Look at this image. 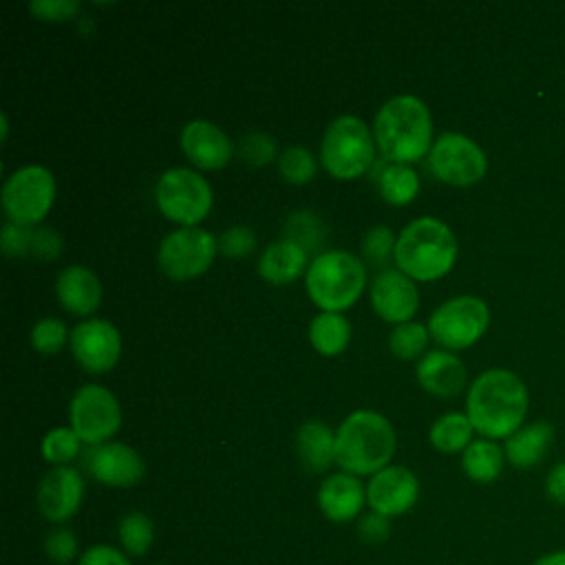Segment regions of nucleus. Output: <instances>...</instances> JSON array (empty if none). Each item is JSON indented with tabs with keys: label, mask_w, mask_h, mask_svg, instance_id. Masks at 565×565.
Wrapping results in <instances>:
<instances>
[{
	"label": "nucleus",
	"mask_w": 565,
	"mask_h": 565,
	"mask_svg": "<svg viewBox=\"0 0 565 565\" xmlns=\"http://www.w3.org/2000/svg\"><path fill=\"white\" fill-rule=\"evenodd\" d=\"M428 329L419 322H404L397 324L388 335V349L399 360L419 358L428 344Z\"/></svg>",
	"instance_id": "31"
},
{
	"label": "nucleus",
	"mask_w": 565,
	"mask_h": 565,
	"mask_svg": "<svg viewBox=\"0 0 565 565\" xmlns=\"http://www.w3.org/2000/svg\"><path fill=\"white\" fill-rule=\"evenodd\" d=\"M154 199L166 218L194 227L212 207V188L190 168H170L159 177Z\"/></svg>",
	"instance_id": "7"
},
{
	"label": "nucleus",
	"mask_w": 565,
	"mask_h": 565,
	"mask_svg": "<svg viewBox=\"0 0 565 565\" xmlns=\"http://www.w3.org/2000/svg\"><path fill=\"white\" fill-rule=\"evenodd\" d=\"M545 494L552 503L565 505V459L552 466V470L545 477Z\"/></svg>",
	"instance_id": "44"
},
{
	"label": "nucleus",
	"mask_w": 565,
	"mask_h": 565,
	"mask_svg": "<svg viewBox=\"0 0 565 565\" xmlns=\"http://www.w3.org/2000/svg\"><path fill=\"white\" fill-rule=\"evenodd\" d=\"M79 2L77 0H33L29 2V11L40 20H68L77 13Z\"/></svg>",
	"instance_id": "42"
},
{
	"label": "nucleus",
	"mask_w": 565,
	"mask_h": 565,
	"mask_svg": "<svg viewBox=\"0 0 565 565\" xmlns=\"http://www.w3.org/2000/svg\"><path fill=\"white\" fill-rule=\"evenodd\" d=\"M71 351L88 373L110 371L121 353V335L108 320H84L71 331Z\"/></svg>",
	"instance_id": "15"
},
{
	"label": "nucleus",
	"mask_w": 565,
	"mask_h": 565,
	"mask_svg": "<svg viewBox=\"0 0 565 565\" xmlns=\"http://www.w3.org/2000/svg\"><path fill=\"white\" fill-rule=\"evenodd\" d=\"M55 291L60 305L75 313V316H88L99 307L102 300V285L99 278L82 267V265H68L57 274Z\"/></svg>",
	"instance_id": "20"
},
{
	"label": "nucleus",
	"mask_w": 565,
	"mask_h": 565,
	"mask_svg": "<svg viewBox=\"0 0 565 565\" xmlns=\"http://www.w3.org/2000/svg\"><path fill=\"white\" fill-rule=\"evenodd\" d=\"M488 305L477 296H455L428 318V333L446 349H466L488 329Z\"/></svg>",
	"instance_id": "9"
},
{
	"label": "nucleus",
	"mask_w": 565,
	"mask_h": 565,
	"mask_svg": "<svg viewBox=\"0 0 565 565\" xmlns=\"http://www.w3.org/2000/svg\"><path fill=\"white\" fill-rule=\"evenodd\" d=\"M377 188L384 201L393 205H406L419 192V177L406 163H391L380 172Z\"/></svg>",
	"instance_id": "29"
},
{
	"label": "nucleus",
	"mask_w": 565,
	"mask_h": 565,
	"mask_svg": "<svg viewBox=\"0 0 565 565\" xmlns=\"http://www.w3.org/2000/svg\"><path fill=\"white\" fill-rule=\"evenodd\" d=\"M358 536L364 545H382L391 536V519L377 512H366L358 521Z\"/></svg>",
	"instance_id": "40"
},
{
	"label": "nucleus",
	"mask_w": 565,
	"mask_h": 565,
	"mask_svg": "<svg viewBox=\"0 0 565 565\" xmlns=\"http://www.w3.org/2000/svg\"><path fill=\"white\" fill-rule=\"evenodd\" d=\"M216 249V238L207 230L179 227L161 241L157 263L168 278L190 280L212 265Z\"/></svg>",
	"instance_id": "10"
},
{
	"label": "nucleus",
	"mask_w": 565,
	"mask_h": 565,
	"mask_svg": "<svg viewBox=\"0 0 565 565\" xmlns=\"http://www.w3.org/2000/svg\"><path fill=\"white\" fill-rule=\"evenodd\" d=\"M44 554L55 565H71L79 558V543L71 527L55 525L44 536Z\"/></svg>",
	"instance_id": "35"
},
{
	"label": "nucleus",
	"mask_w": 565,
	"mask_h": 565,
	"mask_svg": "<svg viewBox=\"0 0 565 565\" xmlns=\"http://www.w3.org/2000/svg\"><path fill=\"white\" fill-rule=\"evenodd\" d=\"M71 428L88 446L106 444L121 424V408L115 395L99 384H84L75 391L71 406Z\"/></svg>",
	"instance_id": "11"
},
{
	"label": "nucleus",
	"mask_w": 565,
	"mask_h": 565,
	"mask_svg": "<svg viewBox=\"0 0 565 565\" xmlns=\"http://www.w3.org/2000/svg\"><path fill=\"white\" fill-rule=\"evenodd\" d=\"M428 166L439 181L466 188L483 179L488 159L470 137L459 132H444L437 137L428 152Z\"/></svg>",
	"instance_id": "12"
},
{
	"label": "nucleus",
	"mask_w": 565,
	"mask_h": 565,
	"mask_svg": "<svg viewBox=\"0 0 565 565\" xmlns=\"http://www.w3.org/2000/svg\"><path fill=\"white\" fill-rule=\"evenodd\" d=\"M395 452V430L375 411H353L335 433V463L349 475H375L391 466Z\"/></svg>",
	"instance_id": "3"
},
{
	"label": "nucleus",
	"mask_w": 565,
	"mask_h": 565,
	"mask_svg": "<svg viewBox=\"0 0 565 565\" xmlns=\"http://www.w3.org/2000/svg\"><path fill=\"white\" fill-rule=\"evenodd\" d=\"M79 444H82V439L77 437V433L73 428H66V426L51 428L42 437V457L49 463L66 466L71 459H75L79 455Z\"/></svg>",
	"instance_id": "32"
},
{
	"label": "nucleus",
	"mask_w": 565,
	"mask_h": 565,
	"mask_svg": "<svg viewBox=\"0 0 565 565\" xmlns=\"http://www.w3.org/2000/svg\"><path fill=\"white\" fill-rule=\"evenodd\" d=\"M395 263L413 280L446 276L457 258V241L446 223L433 216L411 221L397 236Z\"/></svg>",
	"instance_id": "4"
},
{
	"label": "nucleus",
	"mask_w": 565,
	"mask_h": 565,
	"mask_svg": "<svg viewBox=\"0 0 565 565\" xmlns=\"http://www.w3.org/2000/svg\"><path fill=\"white\" fill-rule=\"evenodd\" d=\"M154 523L148 514L132 510L128 514H124L117 523V539H119V547L128 554V556H143L150 552V547L154 545Z\"/></svg>",
	"instance_id": "28"
},
{
	"label": "nucleus",
	"mask_w": 565,
	"mask_h": 565,
	"mask_svg": "<svg viewBox=\"0 0 565 565\" xmlns=\"http://www.w3.org/2000/svg\"><path fill=\"white\" fill-rule=\"evenodd\" d=\"M554 439V428L547 422H532L527 426H521L514 435L505 439L503 452L505 459L521 470H530L539 466Z\"/></svg>",
	"instance_id": "23"
},
{
	"label": "nucleus",
	"mask_w": 565,
	"mask_h": 565,
	"mask_svg": "<svg viewBox=\"0 0 565 565\" xmlns=\"http://www.w3.org/2000/svg\"><path fill=\"white\" fill-rule=\"evenodd\" d=\"M417 382L437 397H452L466 386V366L448 351H430L417 364Z\"/></svg>",
	"instance_id": "21"
},
{
	"label": "nucleus",
	"mask_w": 565,
	"mask_h": 565,
	"mask_svg": "<svg viewBox=\"0 0 565 565\" xmlns=\"http://www.w3.org/2000/svg\"><path fill=\"white\" fill-rule=\"evenodd\" d=\"M238 157L249 166H267L276 159V141L267 132H249L238 141Z\"/></svg>",
	"instance_id": "36"
},
{
	"label": "nucleus",
	"mask_w": 565,
	"mask_h": 565,
	"mask_svg": "<svg viewBox=\"0 0 565 565\" xmlns=\"http://www.w3.org/2000/svg\"><path fill=\"white\" fill-rule=\"evenodd\" d=\"M505 452L492 439H472V444L461 452V468L468 479L477 483H492L503 470Z\"/></svg>",
	"instance_id": "25"
},
{
	"label": "nucleus",
	"mask_w": 565,
	"mask_h": 565,
	"mask_svg": "<svg viewBox=\"0 0 565 565\" xmlns=\"http://www.w3.org/2000/svg\"><path fill=\"white\" fill-rule=\"evenodd\" d=\"M62 252V236L53 227H35L31 256L40 260H53Z\"/></svg>",
	"instance_id": "43"
},
{
	"label": "nucleus",
	"mask_w": 565,
	"mask_h": 565,
	"mask_svg": "<svg viewBox=\"0 0 565 565\" xmlns=\"http://www.w3.org/2000/svg\"><path fill=\"white\" fill-rule=\"evenodd\" d=\"M82 501L84 477L71 466H55L49 470L35 490V505L40 514L55 525L66 523L79 510Z\"/></svg>",
	"instance_id": "14"
},
{
	"label": "nucleus",
	"mask_w": 565,
	"mask_h": 565,
	"mask_svg": "<svg viewBox=\"0 0 565 565\" xmlns=\"http://www.w3.org/2000/svg\"><path fill=\"white\" fill-rule=\"evenodd\" d=\"M31 347L42 353V355H53L57 351H62V347L66 344V340H71L68 329L62 320L57 318H42L33 324L31 329Z\"/></svg>",
	"instance_id": "34"
},
{
	"label": "nucleus",
	"mask_w": 565,
	"mask_h": 565,
	"mask_svg": "<svg viewBox=\"0 0 565 565\" xmlns=\"http://www.w3.org/2000/svg\"><path fill=\"white\" fill-rule=\"evenodd\" d=\"M472 433H475V426L468 419V415L446 413L433 422L428 439L435 450L452 455V452H463L472 444Z\"/></svg>",
	"instance_id": "27"
},
{
	"label": "nucleus",
	"mask_w": 565,
	"mask_h": 565,
	"mask_svg": "<svg viewBox=\"0 0 565 565\" xmlns=\"http://www.w3.org/2000/svg\"><path fill=\"white\" fill-rule=\"evenodd\" d=\"M371 305L386 322H411L419 307V291L406 274L399 269L382 271L371 287Z\"/></svg>",
	"instance_id": "17"
},
{
	"label": "nucleus",
	"mask_w": 565,
	"mask_h": 565,
	"mask_svg": "<svg viewBox=\"0 0 565 565\" xmlns=\"http://www.w3.org/2000/svg\"><path fill=\"white\" fill-rule=\"evenodd\" d=\"M77 565H132V563L121 547H115L108 543H95L79 554Z\"/></svg>",
	"instance_id": "41"
},
{
	"label": "nucleus",
	"mask_w": 565,
	"mask_h": 565,
	"mask_svg": "<svg viewBox=\"0 0 565 565\" xmlns=\"http://www.w3.org/2000/svg\"><path fill=\"white\" fill-rule=\"evenodd\" d=\"M181 148L185 157L203 170L223 168L232 159L230 137L207 119H192L183 126Z\"/></svg>",
	"instance_id": "18"
},
{
	"label": "nucleus",
	"mask_w": 565,
	"mask_h": 565,
	"mask_svg": "<svg viewBox=\"0 0 565 565\" xmlns=\"http://www.w3.org/2000/svg\"><path fill=\"white\" fill-rule=\"evenodd\" d=\"M33 232L35 225H20V223H4L2 225V252L7 256H31L33 249Z\"/></svg>",
	"instance_id": "39"
},
{
	"label": "nucleus",
	"mask_w": 565,
	"mask_h": 565,
	"mask_svg": "<svg viewBox=\"0 0 565 565\" xmlns=\"http://www.w3.org/2000/svg\"><path fill=\"white\" fill-rule=\"evenodd\" d=\"M305 267H309L307 252L287 238L269 243L258 258V274L271 285H287L296 280Z\"/></svg>",
	"instance_id": "24"
},
{
	"label": "nucleus",
	"mask_w": 565,
	"mask_h": 565,
	"mask_svg": "<svg viewBox=\"0 0 565 565\" xmlns=\"http://www.w3.org/2000/svg\"><path fill=\"white\" fill-rule=\"evenodd\" d=\"M218 252L225 254V256H232V258H243L247 254L254 252L256 247V234L252 232V227L247 225H232L227 227L218 241Z\"/></svg>",
	"instance_id": "38"
},
{
	"label": "nucleus",
	"mask_w": 565,
	"mask_h": 565,
	"mask_svg": "<svg viewBox=\"0 0 565 565\" xmlns=\"http://www.w3.org/2000/svg\"><path fill=\"white\" fill-rule=\"evenodd\" d=\"M84 468L97 483L108 488H132L146 475L141 455L119 441L88 446L84 452Z\"/></svg>",
	"instance_id": "13"
},
{
	"label": "nucleus",
	"mask_w": 565,
	"mask_h": 565,
	"mask_svg": "<svg viewBox=\"0 0 565 565\" xmlns=\"http://www.w3.org/2000/svg\"><path fill=\"white\" fill-rule=\"evenodd\" d=\"M0 126H2V139H7V130H9V124H7V115H0Z\"/></svg>",
	"instance_id": "46"
},
{
	"label": "nucleus",
	"mask_w": 565,
	"mask_h": 565,
	"mask_svg": "<svg viewBox=\"0 0 565 565\" xmlns=\"http://www.w3.org/2000/svg\"><path fill=\"white\" fill-rule=\"evenodd\" d=\"M375 139L369 126L355 115H342L329 124L320 143V157L327 172L349 181L362 177L375 157Z\"/></svg>",
	"instance_id": "6"
},
{
	"label": "nucleus",
	"mask_w": 565,
	"mask_h": 565,
	"mask_svg": "<svg viewBox=\"0 0 565 565\" xmlns=\"http://www.w3.org/2000/svg\"><path fill=\"white\" fill-rule=\"evenodd\" d=\"M55 201V179L44 166H24L11 172L2 185V210L9 221L35 225Z\"/></svg>",
	"instance_id": "8"
},
{
	"label": "nucleus",
	"mask_w": 565,
	"mask_h": 565,
	"mask_svg": "<svg viewBox=\"0 0 565 565\" xmlns=\"http://www.w3.org/2000/svg\"><path fill=\"white\" fill-rule=\"evenodd\" d=\"M296 452L305 470L318 475L327 472L335 461V435L333 430L320 422L309 419L296 433Z\"/></svg>",
	"instance_id": "22"
},
{
	"label": "nucleus",
	"mask_w": 565,
	"mask_h": 565,
	"mask_svg": "<svg viewBox=\"0 0 565 565\" xmlns=\"http://www.w3.org/2000/svg\"><path fill=\"white\" fill-rule=\"evenodd\" d=\"M419 499V481L406 466H386L366 483V503L388 519L406 514Z\"/></svg>",
	"instance_id": "16"
},
{
	"label": "nucleus",
	"mask_w": 565,
	"mask_h": 565,
	"mask_svg": "<svg viewBox=\"0 0 565 565\" xmlns=\"http://www.w3.org/2000/svg\"><path fill=\"white\" fill-rule=\"evenodd\" d=\"M373 139L395 163H411L430 152L433 121L426 104L415 95H395L382 104L373 124Z\"/></svg>",
	"instance_id": "2"
},
{
	"label": "nucleus",
	"mask_w": 565,
	"mask_h": 565,
	"mask_svg": "<svg viewBox=\"0 0 565 565\" xmlns=\"http://www.w3.org/2000/svg\"><path fill=\"white\" fill-rule=\"evenodd\" d=\"M307 294L324 311L351 307L366 282V269L360 258L342 249L318 254L307 267Z\"/></svg>",
	"instance_id": "5"
},
{
	"label": "nucleus",
	"mask_w": 565,
	"mask_h": 565,
	"mask_svg": "<svg viewBox=\"0 0 565 565\" xmlns=\"http://www.w3.org/2000/svg\"><path fill=\"white\" fill-rule=\"evenodd\" d=\"M532 565H565V550H552L532 561Z\"/></svg>",
	"instance_id": "45"
},
{
	"label": "nucleus",
	"mask_w": 565,
	"mask_h": 565,
	"mask_svg": "<svg viewBox=\"0 0 565 565\" xmlns=\"http://www.w3.org/2000/svg\"><path fill=\"white\" fill-rule=\"evenodd\" d=\"M285 238L300 245L305 252H316L322 247L327 230L313 212L300 210L285 221Z\"/></svg>",
	"instance_id": "30"
},
{
	"label": "nucleus",
	"mask_w": 565,
	"mask_h": 565,
	"mask_svg": "<svg viewBox=\"0 0 565 565\" xmlns=\"http://www.w3.org/2000/svg\"><path fill=\"white\" fill-rule=\"evenodd\" d=\"M395 238H393V232L391 227L386 225H377V227H371L364 238H362V252L366 256L369 263L373 265H384L388 260L391 254H395Z\"/></svg>",
	"instance_id": "37"
},
{
	"label": "nucleus",
	"mask_w": 565,
	"mask_h": 565,
	"mask_svg": "<svg viewBox=\"0 0 565 565\" xmlns=\"http://www.w3.org/2000/svg\"><path fill=\"white\" fill-rule=\"evenodd\" d=\"M316 501L329 521L349 523L366 503V486L355 475L333 472L320 483Z\"/></svg>",
	"instance_id": "19"
},
{
	"label": "nucleus",
	"mask_w": 565,
	"mask_h": 565,
	"mask_svg": "<svg viewBox=\"0 0 565 565\" xmlns=\"http://www.w3.org/2000/svg\"><path fill=\"white\" fill-rule=\"evenodd\" d=\"M527 413V388L508 369L483 371L468 388L466 415L486 439H508Z\"/></svg>",
	"instance_id": "1"
},
{
	"label": "nucleus",
	"mask_w": 565,
	"mask_h": 565,
	"mask_svg": "<svg viewBox=\"0 0 565 565\" xmlns=\"http://www.w3.org/2000/svg\"><path fill=\"white\" fill-rule=\"evenodd\" d=\"M278 170L289 183H307L316 174V157L302 146H289L278 157Z\"/></svg>",
	"instance_id": "33"
},
{
	"label": "nucleus",
	"mask_w": 565,
	"mask_h": 565,
	"mask_svg": "<svg viewBox=\"0 0 565 565\" xmlns=\"http://www.w3.org/2000/svg\"><path fill=\"white\" fill-rule=\"evenodd\" d=\"M311 347L322 355H338L349 347L351 324L338 311H322L309 324Z\"/></svg>",
	"instance_id": "26"
}]
</instances>
